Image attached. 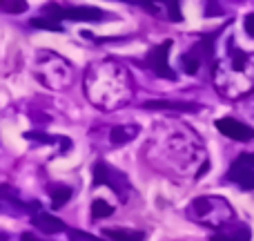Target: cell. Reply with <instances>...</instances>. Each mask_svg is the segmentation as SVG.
Listing matches in <instances>:
<instances>
[{
  "label": "cell",
  "mask_w": 254,
  "mask_h": 241,
  "mask_svg": "<svg viewBox=\"0 0 254 241\" xmlns=\"http://www.w3.org/2000/svg\"><path fill=\"white\" fill-rule=\"evenodd\" d=\"M29 25L36 27V29H45V31H63L58 20H52V18H31Z\"/></svg>",
  "instance_id": "cell-13"
},
{
  "label": "cell",
  "mask_w": 254,
  "mask_h": 241,
  "mask_svg": "<svg viewBox=\"0 0 254 241\" xmlns=\"http://www.w3.org/2000/svg\"><path fill=\"white\" fill-rule=\"evenodd\" d=\"M167 7H170V18L176 22L183 20V16H181V7H179V0H167Z\"/></svg>",
  "instance_id": "cell-16"
},
{
  "label": "cell",
  "mask_w": 254,
  "mask_h": 241,
  "mask_svg": "<svg viewBox=\"0 0 254 241\" xmlns=\"http://www.w3.org/2000/svg\"><path fill=\"white\" fill-rule=\"evenodd\" d=\"M45 16L52 18V20H85V22H94V20H101L103 11L96 7H61L56 2H49L43 7Z\"/></svg>",
  "instance_id": "cell-1"
},
{
  "label": "cell",
  "mask_w": 254,
  "mask_h": 241,
  "mask_svg": "<svg viewBox=\"0 0 254 241\" xmlns=\"http://www.w3.org/2000/svg\"><path fill=\"white\" fill-rule=\"evenodd\" d=\"M207 167H210V163L205 161V163H203V167H201V170H198V174H196V176H203V174H205V172H207Z\"/></svg>",
  "instance_id": "cell-22"
},
{
  "label": "cell",
  "mask_w": 254,
  "mask_h": 241,
  "mask_svg": "<svg viewBox=\"0 0 254 241\" xmlns=\"http://www.w3.org/2000/svg\"><path fill=\"white\" fill-rule=\"evenodd\" d=\"M216 130L232 141H252L254 139V130L250 125H246V123H241L237 119H230V116L216 121Z\"/></svg>",
  "instance_id": "cell-3"
},
{
  "label": "cell",
  "mask_w": 254,
  "mask_h": 241,
  "mask_svg": "<svg viewBox=\"0 0 254 241\" xmlns=\"http://www.w3.org/2000/svg\"><path fill=\"white\" fill-rule=\"evenodd\" d=\"M112 212H114V208H112L107 201H103V199H96V201L92 203V217H94V219H103V217H110Z\"/></svg>",
  "instance_id": "cell-14"
},
{
  "label": "cell",
  "mask_w": 254,
  "mask_h": 241,
  "mask_svg": "<svg viewBox=\"0 0 254 241\" xmlns=\"http://www.w3.org/2000/svg\"><path fill=\"white\" fill-rule=\"evenodd\" d=\"M52 194V203L54 208H61L63 203H67L71 199V188H65V185H58V188H52L49 190Z\"/></svg>",
  "instance_id": "cell-10"
},
{
  "label": "cell",
  "mask_w": 254,
  "mask_h": 241,
  "mask_svg": "<svg viewBox=\"0 0 254 241\" xmlns=\"http://www.w3.org/2000/svg\"><path fill=\"white\" fill-rule=\"evenodd\" d=\"M134 136H138V127H136V125L114 127V130H112V143H114V145H125V143H129Z\"/></svg>",
  "instance_id": "cell-8"
},
{
  "label": "cell",
  "mask_w": 254,
  "mask_h": 241,
  "mask_svg": "<svg viewBox=\"0 0 254 241\" xmlns=\"http://www.w3.org/2000/svg\"><path fill=\"white\" fill-rule=\"evenodd\" d=\"M147 110H181V112H194L196 105L192 103H179V101H147Z\"/></svg>",
  "instance_id": "cell-6"
},
{
  "label": "cell",
  "mask_w": 254,
  "mask_h": 241,
  "mask_svg": "<svg viewBox=\"0 0 254 241\" xmlns=\"http://www.w3.org/2000/svg\"><path fill=\"white\" fill-rule=\"evenodd\" d=\"M69 237L74 239V241H103V239H96V237H92V235L78 233V230H71V233H69Z\"/></svg>",
  "instance_id": "cell-17"
},
{
  "label": "cell",
  "mask_w": 254,
  "mask_h": 241,
  "mask_svg": "<svg viewBox=\"0 0 254 241\" xmlns=\"http://www.w3.org/2000/svg\"><path fill=\"white\" fill-rule=\"evenodd\" d=\"M230 179L237 181L241 188L254 190V167L241 165V163H234V165L230 167Z\"/></svg>",
  "instance_id": "cell-4"
},
{
  "label": "cell",
  "mask_w": 254,
  "mask_h": 241,
  "mask_svg": "<svg viewBox=\"0 0 254 241\" xmlns=\"http://www.w3.org/2000/svg\"><path fill=\"white\" fill-rule=\"evenodd\" d=\"M210 241H250V230H248V228H239L237 235L219 233V235H212Z\"/></svg>",
  "instance_id": "cell-12"
},
{
  "label": "cell",
  "mask_w": 254,
  "mask_h": 241,
  "mask_svg": "<svg viewBox=\"0 0 254 241\" xmlns=\"http://www.w3.org/2000/svg\"><path fill=\"white\" fill-rule=\"evenodd\" d=\"M129 2H136V4H143V7H149L152 2H161V0H129Z\"/></svg>",
  "instance_id": "cell-20"
},
{
  "label": "cell",
  "mask_w": 254,
  "mask_h": 241,
  "mask_svg": "<svg viewBox=\"0 0 254 241\" xmlns=\"http://www.w3.org/2000/svg\"><path fill=\"white\" fill-rule=\"evenodd\" d=\"M181 63H183L185 74H196L198 72V58L194 56V54H185V56L181 58Z\"/></svg>",
  "instance_id": "cell-15"
},
{
  "label": "cell",
  "mask_w": 254,
  "mask_h": 241,
  "mask_svg": "<svg viewBox=\"0 0 254 241\" xmlns=\"http://www.w3.org/2000/svg\"><path fill=\"white\" fill-rule=\"evenodd\" d=\"M243 27H246V34L254 38V13H248L246 20H243Z\"/></svg>",
  "instance_id": "cell-18"
},
{
  "label": "cell",
  "mask_w": 254,
  "mask_h": 241,
  "mask_svg": "<svg viewBox=\"0 0 254 241\" xmlns=\"http://www.w3.org/2000/svg\"><path fill=\"white\" fill-rule=\"evenodd\" d=\"M237 163H241V165H248V167H254V152H246V154H241Z\"/></svg>",
  "instance_id": "cell-19"
},
{
  "label": "cell",
  "mask_w": 254,
  "mask_h": 241,
  "mask_svg": "<svg viewBox=\"0 0 254 241\" xmlns=\"http://www.w3.org/2000/svg\"><path fill=\"white\" fill-rule=\"evenodd\" d=\"M170 49H172V40H163V43L156 45V47L147 54V58H145V65H147L156 76H163V79H176L174 70H172L170 63H167Z\"/></svg>",
  "instance_id": "cell-2"
},
{
  "label": "cell",
  "mask_w": 254,
  "mask_h": 241,
  "mask_svg": "<svg viewBox=\"0 0 254 241\" xmlns=\"http://www.w3.org/2000/svg\"><path fill=\"white\" fill-rule=\"evenodd\" d=\"M27 7L25 0H0V11L4 13H25Z\"/></svg>",
  "instance_id": "cell-11"
},
{
  "label": "cell",
  "mask_w": 254,
  "mask_h": 241,
  "mask_svg": "<svg viewBox=\"0 0 254 241\" xmlns=\"http://www.w3.org/2000/svg\"><path fill=\"white\" fill-rule=\"evenodd\" d=\"M34 226H38L43 233L56 235V233H65V224H63L58 217L47 215V212H40V215L34 217Z\"/></svg>",
  "instance_id": "cell-5"
},
{
  "label": "cell",
  "mask_w": 254,
  "mask_h": 241,
  "mask_svg": "<svg viewBox=\"0 0 254 241\" xmlns=\"http://www.w3.org/2000/svg\"><path fill=\"white\" fill-rule=\"evenodd\" d=\"M20 241H40V239H36L31 233H25V235H22V237H20Z\"/></svg>",
  "instance_id": "cell-21"
},
{
  "label": "cell",
  "mask_w": 254,
  "mask_h": 241,
  "mask_svg": "<svg viewBox=\"0 0 254 241\" xmlns=\"http://www.w3.org/2000/svg\"><path fill=\"white\" fill-rule=\"evenodd\" d=\"M112 174H114V170H110V165L96 163V165H94V185L107 183V185H112V188H116V183L112 181Z\"/></svg>",
  "instance_id": "cell-9"
},
{
  "label": "cell",
  "mask_w": 254,
  "mask_h": 241,
  "mask_svg": "<svg viewBox=\"0 0 254 241\" xmlns=\"http://www.w3.org/2000/svg\"><path fill=\"white\" fill-rule=\"evenodd\" d=\"M105 237H110L112 241H143L145 235L138 230H121V228H107Z\"/></svg>",
  "instance_id": "cell-7"
}]
</instances>
